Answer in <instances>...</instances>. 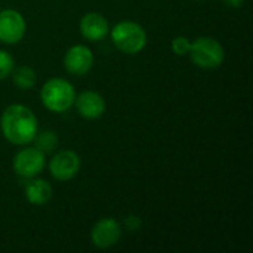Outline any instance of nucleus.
Instances as JSON below:
<instances>
[{"instance_id": "8", "label": "nucleus", "mask_w": 253, "mask_h": 253, "mask_svg": "<svg viewBox=\"0 0 253 253\" xmlns=\"http://www.w3.org/2000/svg\"><path fill=\"white\" fill-rule=\"evenodd\" d=\"M92 242L98 249H108L122 237V227L113 218H102L99 219L92 228Z\"/></svg>"}, {"instance_id": "10", "label": "nucleus", "mask_w": 253, "mask_h": 253, "mask_svg": "<svg viewBox=\"0 0 253 253\" xmlns=\"http://www.w3.org/2000/svg\"><path fill=\"white\" fill-rule=\"evenodd\" d=\"M76 108L79 114L84 119L95 120L99 119L105 113V101L104 98L93 92V90H84L74 99Z\"/></svg>"}, {"instance_id": "5", "label": "nucleus", "mask_w": 253, "mask_h": 253, "mask_svg": "<svg viewBox=\"0 0 253 253\" xmlns=\"http://www.w3.org/2000/svg\"><path fill=\"white\" fill-rule=\"evenodd\" d=\"M44 153L39 148H24L13 157V170L22 178H33L44 168Z\"/></svg>"}, {"instance_id": "15", "label": "nucleus", "mask_w": 253, "mask_h": 253, "mask_svg": "<svg viewBox=\"0 0 253 253\" xmlns=\"http://www.w3.org/2000/svg\"><path fill=\"white\" fill-rule=\"evenodd\" d=\"M13 67H15L13 58L7 52L0 50V80L6 79L13 71Z\"/></svg>"}, {"instance_id": "13", "label": "nucleus", "mask_w": 253, "mask_h": 253, "mask_svg": "<svg viewBox=\"0 0 253 253\" xmlns=\"http://www.w3.org/2000/svg\"><path fill=\"white\" fill-rule=\"evenodd\" d=\"M37 82L36 77V71L31 67H19L13 71V83L19 87V89H31Z\"/></svg>"}, {"instance_id": "6", "label": "nucleus", "mask_w": 253, "mask_h": 253, "mask_svg": "<svg viewBox=\"0 0 253 253\" xmlns=\"http://www.w3.org/2000/svg\"><path fill=\"white\" fill-rule=\"evenodd\" d=\"M25 34L24 16L13 10L6 9L0 12V42L6 44L18 43Z\"/></svg>"}, {"instance_id": "4", "label": "nucleus", "mask_w": 253, "mask_h": 253, "mask_svg": "<svg viewBox=\"0 0 253 253\" xmlns=\"http://www.w3.org/2000/svg\"><path fill=\"white\" fill-rule=\"evenodd\" d=\"M188 55L197 67L206 70L219 67L225 56L222 44L212 37H199L197 40L191 42Z\"/></svg>"}, {"instance_id": "11", "label": "nucleus", "mask_w": 253, "mask_h": 253, "mask_svg": "<svg viewBox=\"0 0 253 253\" xmlns=\"http://www.w3.org/2000/svg\"><path fill=\"white\" fill-rule=\"evenodd\" d=\"M80 31L84 39L90 42H98V40H102L108 34L110 25H108V21L101 13L90 12L82 18Z\"/></svg>"}, {"instance_id": "9", "label": "nucleus", "mask_w": 253, "mask_h": 253, "mask_svg": "<svg viewBox=\"0 0 253 253\" xmlns=\"http://www.w3.org/2000/svg\"><path fill=\"white\" fill-rule=\"evenodd\" d=\"M64 65L68 73L74 76H83L89 73L93 65V55L87 46L76 44L67 50L64 56Z\"/></svg>"}, {"instance_id": "16", "label": "nucleus", "mask_w": 253, "mask_h": 253, "mask_svg": "<svg viewBox=\"0 0 253 253\" xmlns=\"http://www.w3.org/2000/svg\"><path fill=\"white\" fill-rule=\"evenodd\" d=\"M190 47H191V42H190V39H187V37L179 36V37H175L173 42H172V50H173L175 55H178V56L188 55Z\"/></svg>"}, {"instance_id": "3", "label": "nucleus", "mask_w": 253, "mask_h": 253, "mask_svg": "<svg viewBox=\"0 0 253 253\" xmlns=\"http://www.w3.org/2000/svg\"><path fill=\"white\" fill-rule=\"evenodd\" d=\"M111 40L123 53H138L147 44L145 30L133 21H122L111 30Z\"/></svg>"}, {"instance_id": "18", "label": "nucleus", "mask_w": 253, "mask_h": 253, "mask_svg": "<svg viewBox=\"0 0 253 253\" xmlns=\"http://www.w3.org/2000/svg\"><path fill=\"white\" fill-rule=\"evenodd\" d=\"M245 0H224V3L230 7H240Z\"/></svg>"}, {"instance_id": "7", "label": "nucleus", "mask_w": 253, "mask_h": 253, "mask_svg": "<svg viewBox=\"0 0 253 253\" xmlns=\"http://www.w3.org/2000/svg\"><path fill=\"white\" fill-rule=\"evenodd\" d=\"M50 175L58 181H70L80 170V157L71 150L59 151L53 156L49 165Z\"/></svg>"}, {"instance_id": "12", "label": "nucleus", "mask_w": 253, "mask_h": 253, "mask_svg": "<svg viewBox=\"0 0 253 253\" xmlns=\"http://www.w3.org/2000/svg\"><path fill=\"white\" fill-rule=\"evenodd\" d=\"M25 199L31 205H44L52 199V187L44 179H33L25 185Z\"/></svg>"}, {"instance_id": "2", "label": "nucleus", "mask_w": 253, "mask_h": 253, "mask_svg": "<svg viewBox=\"0 0 253 253\" xmlns=\"http://www.w3.org/2000/svg\"><path fill=\"white\" fill-rule=\"evenodd\" d=\"M42 102L53 113H64L70 110L76 99V92L73 84L65 79H50L42 87Z\"/></svg>"}, {"instance_id": "17", "label": "nucleus", "mask_w": 253, "mask_h": 253, "mask_svg": "<svg viewBox=\"0 0 253 253\" xmlns=\"http://www.w3.org/2000/svg\"><path fill=\"white\" fill-rule=\"evenodd\" d=\"M125 225H126V228H127L129 231H138V230L141 228L142 222H141V219H139L138 216L130 215V216H127V218H126Z\"/></svg>"}, {"instance_id": "1", "label": "nucleus", "mask_w": 253, "mask_h": 253, "mask_svg": "<svg viewBox=\"0 0 253 253\" xmlns=\"http://www.w3.org/2000/svg\"><path fill=\"white\" fill-rule=\"evenodd\" d=\"M0 129L3 136L16 145H25L34 141L39 126L34 113L21 104L7 107L0 119Z\"/></svg>"}, {"instance_id": "14", "label": "nucleus", "mask_w": 253, "mask_h": 253, "mask_svg": "<svg viewBox=\"0 0 253 253\" xmlns=\"http://www.w3.org/2000/svg\"><path fill=\"white\" fill-rule=\"evenodd\" d=\"M34 139H36V147L43 153H50L58 147V136L49 130L37 133Z\"/></svg>"}]
</instances>
